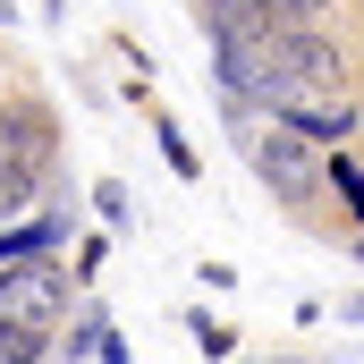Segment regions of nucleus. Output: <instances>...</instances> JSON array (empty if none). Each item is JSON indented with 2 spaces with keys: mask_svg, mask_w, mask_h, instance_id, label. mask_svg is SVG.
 I'll return each mask as SVG.
<instances>
[{
  "mask_svg": "<svg viewBox=\"0 0 364 364\" xmlns=\"http://www.w3.org/2000/svg\"><path fill=\"white\" fill-rule=\"evenodd\" d=\"M60 161H68V119L51 85L17 77L0 93V220H34L51 195H60Z\"/></svg>",
  "mask_w": 364,
  "mask_h": 364,
  "instance_id": "obj_1",
  "label": "nucleus"
},
{
  "mask_svg": "<svg viewBox=\"0 0 364 364\" xmlns=\"http://www.w3.org/2000/svg\"><path fill=\"white\" fill-rule=\"evenodd\" d=\"M237 153H246V170L263 178L272 212H288L296 229H331V212H322V153H314L305 136L255 119V127H237Z\"/></svg>",
  "mask_w": 364,
  "mask_h": 364,
  "instance_id": "obj_2",
  "label": "nucleus"
},
{
  "mask_svg": "<svg viewBox=\"0 0 364 364\" xmlns=\"http://www.w3.org/2000/svg\"><path fill=\"white\" fill-rule=\"evenodd\" d=\"M77 314V272L60 263H26V272H0V322H26V331H68Z\"/></svg>",
  "mask_w": 364,
  "mask_h": 364,
  "instance_id": "obj_3",
  "label": "nucleus"
},
{
  "mask_svg": "<svg viewBox=\"0 0 364 364\" xmlns=\"http://www.w3.org/2000/svg\"><path fill=\"white\" fill-rule=\"evenodd\" d=\"M186 9H195V26H203L212 51H255V43H272V34H279L255 0H186Z\"/></svg>",
  "mask_w": 364,
  "mask_h": 364,
  "instance_id": "obj_4",
  "label": "nucleus"
},
{
  "mask_svg": "<svg viewBox=\"0 0 364 364\" xmlns=\"http://www.w3.org/2000/svg\"><path fill=\"white\" fill-rule=\"evenodd\" d=\"M322 212H331V237H339V229L364 237V153L356 144L322 153Z\"/></svg>",
  "mask_w": 364,
  "mask_h": 364,
  "instance_id": "obj_5",
  "label": "nucleus"
},
{
  "mask_svg": "<svg viewBox=\"0 0 364 364\" xmlns=\"http://www.w3.org/2000/svg\"><path fill=\"white\" fill-rule=\"evenodd\" d=\"M102 339H110V314L102 305H77V322L60 331V356L77 364V356H102Z\"/></svg>",
  "mask_w": 364,
  "mask_h": 364,
  "instance_id": "obj_6",
  "label": "nucleus"
},
{
  "mask_svg": "<svg viewBox=\"0 0 364 364\" xmlns=\"http://www.w3.org/2000/svg\"><path fill=\"white\" fill-rule=\"evenodd\" d=\"M60 356V339L51 331H26V322H0V364H43Z\"/></svg>",
  "mask_w": 364,
  "mask_h": 364,
  "instance_id": "obj_7",
  "label": "nucleus"
},
{
  "mask_svg": "<svg viewBox=\"0 0 364 364\" xmlns=\"http://www.w3.org/2000/svg\"><path fill=\"white\" fill-rule=\"evenodd\" d=\"M144 119H153V136H161V153H170V170H178V178H203V161H195V144L178 136V119H170V110H144Z\"/></svg>",
  "mask_w": 364,
  "mask_h": 364,
  "instance_id": "obj_8",
  "label": "nucleus"
},
{
  "mask_svg": "<svg viewBox=\"0 0 364 364\" xmlns=\"http://www.w3.org/2000/svg\"><path fill=\"white\" fill-rule=\"evenodd\" d=\"M186 339H195L203 356H237V331H229L220 314H186Z\"/></svg>",
  "mask_w": 364,
  "mask_h": 364,
  "instance_id": "obj_9",
  "label": "nucleus"
},
{
  "mask_svg": "<svg viewBox=\"0 0 364 364\" xmlns=\"http://www.w3.org/2000/svg\"><path fill=\"white\" fill-rule=\"evenodd\" d=\"M93 212H102V229H127V220H136V203H127L119 178H93Z\"/></svg>",
  "mask_w": 364,
  "mask_h": 364,
  "instance_id": "obj_10",
  "label": "nucleus"
},
{
  "mask_svg": "<svg viewBox=\"0 0 364 364\" xmlns=\"http://www.w3.org/2000/svg\"><path fill=\"white\" fill-rule=\"evenodd\" d=\"M288 26H339V0H279Z\"/></svg>",
  "mask_w": 364,
  "mask_h": 364,
  "instance_id": "obj_11",
  "label": "nucleus"
},
{
  "mask_svg": "<svg viewBox=\"0 0 364 364\" xmlns=\"http://www.w3.org/2000/svg\"><path fill=\"white\" fill-rule=\"evenodd\" d=\"M93 364H127V348H119V339H102V356H93Z\"/></svg>",
  "mask_w": 364,
  "mask_h": 364,
  "instance_id": "obj_12",
  "label": "nucleus"
},
{
  "mask_svg": "<svg viewBox=\"0 0 364 364\" xmlns=\"http://www.w3.org/2000/svg\"><path fill=\"white\" fill-rule=\"evenodd\" d=\"M339 314H348V322H364V288H356V296H339Z\"/></svg>",
  "mask_w": 364,
  "mask_h": 364,
  "instance_id": "obj_13",
  "label": "nucleus"
},
{
  "mask_svg": "<svg viewBox=\"0 0 364 364\" xmlns=\"http://www.w3.org/2000/svg\"><path fill=\"white\" fill-rule=\"evenodd\" d=\"M339 255H348V263H356V272H364V237H339Z\"/></svg>",
  "mask_w": 364,
  "mask_h": 364,
  "instance_id": "obj_14",
  "label": "nucleus"
},
{
  "mask_svg": "<svg viewBox=\"0 0 364 364\" xmlns=\"http://www.w3.org/2000/svg\"><path fill=\"white\" fill-rule=\"evenodd\" d=\"M9 85H17V60H9V51H0V93H9Z\"/></svg>",
  "mask_w": 364,
  "mask_h": 364,
  "instance_id": "obj_15",
  "label": "nucleus"
},
{
  "mask_svg": "<svg viewBox=\"0 0 364 364\" xmlns=\"http://www.w3.org/2000/svg\"><path fill=\"white\" fill-rule=\"evenodd\" d=\"M255 364H305V356H255Z\"/></svg>",
  "mask_w": 364,
  "mask_h": 364,
  "instance_id": "obj_16",
  "label": "nucleus"
}]
</instances>
